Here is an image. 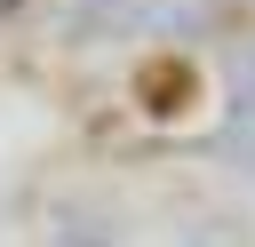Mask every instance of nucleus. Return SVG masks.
Segmentation results:
<instances>
[{"label": "nucleus", "instance_id": "1", "mask_svg": "<svg viewBox=\"0 0 255 247\" xmlns=\"http://www.w3.org/2000/svg\"><path fill=\"white\" fill-rule=\"evenodd\" d=\"M48 239H56V247H112L120 231H112V215H104V207H96V215H88V207H64Z\"/></svg>", "mask_w": 255, "mask_h": 247}, {"label": "nucleus", "instance_id": "2", "mask_svg": "<svg viewBox=\"0 0 255 247\" xmlns=\"http://www.w3.org/2000/svg\"><path fill=\"white\" fill-rule=\"evenodd\" d=\"M223 88H231V112H255V40L223 56Z\"/></svg>", "mask_w": 255, "mask_h": 247}, {"label": "nucleus", "instance_id": "3", "mask_svg": "<svg viewBox=\"0 0 255 247\" xmlns=\"http://www.w3.org/2000/svg\"><path fill=\"white\" fill-rule=\"evenodd\" d=\"M183 247H247V231L231 215H191L183 223Z\"/></svg>", "mask_w": 255, "mask_h": 247}, {"label": "nucleus", "instance_id": "4", "mask_svg": "<svg viewBox=\"0 0 255 247\" xmlns=\"http://www.w3.org/2000/svg\"><path fill=\"white\" fill-rule=\"evenodd\" d=\"M16 8H32V0H0V16H16Z\"/></svg>", "mask_w": 255, "mask_h": 247}]
</instances>
